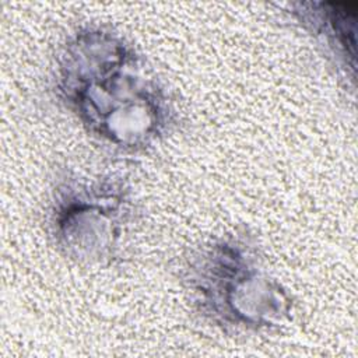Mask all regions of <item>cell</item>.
<instances>
[{
    "instance_id": "1",
    "label": "cell",
    "mask_w": 358,
    "mask_h": 358,
    "mask_svg": "<svg viewBox=\"0 0 358 358\" xmlns=\"http://www.w3.org/2000/svg\"><path fill=\"white\" fill-rule=\"evenodd\" d=\"M48 88L94 141L117 154L147 152L182 124L165 81L129 38L108 24L84 22L64 36Z\"/></svg>"
},
{
    "instance_id": "2",
    "label": "cell",
    "mask_w": 358,
    "mask_h": 358,
    "mask_svg": "<svg viewBox=\"0 0 358 358\" xmlns=\"http://www.w3.org/2000/svg\"><path fill=\"white\" fill-rule=\"evenodd\" d=\"M193 313L231 336L278 331L294 312L288 288L268 268L259 238L246 227L192 246L176 270Z\"/></svg>"
},
{
    "instance_id": "3",
    "label": "cell",
    "mask_w": 358,
    "mask_h": 358,
    "mask_svg": "<svg viewBox=\"0 0 358 358\" xmlns=\"http://www.w3.org/2000/svg\"><path fill=\"white\" fill-rule=\"evenodd\" d=\"M137 217L134 192L120 175L62 166L50 179L45 231L71 263L92 267L119 260Z\"/></svg>"
},
{
    "instance_id": "4",
    "label": "cell",
    "mask_w": 358,
    "mask_h": 358,
    "mask_svg": "<svg viewBox=\"0 0 358 358\" xmlns=\"http://www.w3.org/2000/svg\"><path fill=\"white\" fill-rule=\"evenodd\" d=\"M288 15L323 52L338 74L355 84L357 1H295Z\"/></svg>"
}]
</instances>
